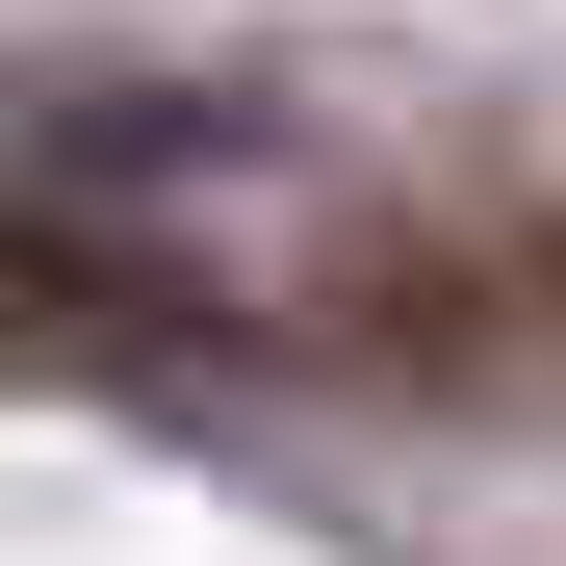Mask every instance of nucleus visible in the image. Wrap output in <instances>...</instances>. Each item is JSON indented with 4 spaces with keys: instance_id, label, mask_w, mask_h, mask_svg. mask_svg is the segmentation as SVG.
I'll list each match as a JSON object with an SVG mask.
<instances>
[{
    "instance_id": "nucleus-1",
    "label": "nucleus",
    "mask_w": 566,
    "mask_h": 566,
    "mask_svg": "<svg viewBox=\"0 0 566 566\" xmlns=\"http://www.w3.org/2000/svg\"><path fill=\"white\" fill-rule=\"evenodd\" d=\"M541 283H566V258H541Z\"/></svg>"
}]
</instances>
